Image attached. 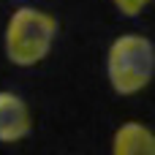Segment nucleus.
I'll return each mask as SVG.
<instances>
[{
	"label": "nucleus",
	"mask_w": 155,
	"mask_h": 155,
	"mask_svg": "<svg viewBox=\"0 0 155 155\" xmlns=\"http://www.w3.org/2000/svg\"><path fill=\"white\" fill-rule=\"evenodd\" d=\"M112 155H155V131L144 123H123L114 131Z\"/></svg>",
	"instance_id": "nucleus-4"
},
{
	"label": "nucleus",
	"mask_w": 155,
	"mask_h": 155,
	"mask_svg": "<svg viewBox=\"0 0 155 155\" xmlns=\"http://www.w3.org/2000/svg\"><path fill=\"white\" fill-rule=\"evenodd\" d=\"M54 35H57V19L52 14L22 5L11 14L5 27V57L19 68L38 65L52 52Z\"/></svg>",
	"instance_id": "nucleus-1"
},
{
	"label": "nucleus",
	"mask_w": 155,
	"mask_h": 155,
	"mask_svg": "<svg viewBox=\"0 0 155 155\" xmlns=\"http://www.w3.org/2000/svg\"><path fill=\"white\" fill-rule=\"evenodd\" d=\"M125 16H136V14H142L144 8H147V3L150 0H112Z\"/></svg>",
	"instance_id": "nucleus-5"
},
{
	"label": "nucleus",
	"mask_w": 155,
	"mask_h": 155,
	"mask_svg": "<svg viewBox=\"0 0 155 155\" xmlns=\"http://www.w3.org/2000/svg\"><path fill=\"white\" fill-rule=\"evenodd\" d=\"M106 76L114 93L136 95L155 76V46L147 35L125 33L106 52Z\"/></svg>",
	"instance_id": "nucleus-2"
},
{
	"label": "nucleus",
	"mask_w": 155,
	"mask_h": 155,
	"mask_svg": "<svg viewBox=\"0 0 155 155\" xmlns=\"http://www.w3.org/2000/svg\"><path fill=\"white\" fill-rule=\"evenodd\" d=\"M33 128V117H30V106L22 95L16 93H0V142L3 144H14L22 142Z\"/></svg>",
	"instance_id": "nucleus-3"
}]
</instances>
